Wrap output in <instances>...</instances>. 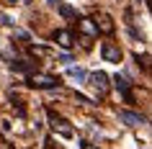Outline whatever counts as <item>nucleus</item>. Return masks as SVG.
<instances>
[{"instance_id": "f257e3e1", "label": "nucleus", "mask_w": 152, "mask_h": 149, "mask_svg": "<svg viewBox=\"0 0 152 149\" xmlns=\"http://www.w3.org/2000/svg\"><path fill=\"white\" fill-rule=\"evenodd\" d=\"M49 126H52V131H54V134L64 136V139H72V136H75V129H72L62 116H57L54 110H49Z\"/></svg>"}, {"instance_id": "f03ea898", "label": "nucleus", "mask_w": 152, "mask_h": 149, "mask_svg": "<svg viewBox=\"0 0 152 149\" xmlns=\"http://www.w3.org/2000/svg\"><path fill=\"white\" fill-rule=\"evenodd\" d=\"M28 82H31V87H39V90H54V87H59V80L52 77V75H39V72H31L28 75Z\"/></svg>"}, {"instance_id": "7ed1b4c3", "label": "nucleus", "mask_w": 152, "mask_h": 149, "mask_svg": "<svg viewBox=\"0 0 152 149\" xmlns=\"http://www.w3.org/2000/svg\"><path fill=\"white\" fill-rule=\"evenodd\" d=\"M77 31L85 33L83 47H90V41L98 39V28H96V21H93V18H77Z\"/></svg>"}, {"instance_id": "20e7f679", "label": "nucleus", "mask_w": 152, "mask_h": 149, "mask_svg": "<svg viewBox=\"0 0 152 149\" xmlns=\"http://www.w3.org/2000/svg\"><path fill=\"white\" fill-rule=\"evenodd\" d=\"M113 87L121 93V98H124V103H134V93H132V82H129L124 75H113Z\"/></svg>"}, {"instance_id": "39448f33", "label": "nucleus", "mask_w": 152, "mask_h": 149, "mask_svg": "<svg viewBox=\"0 0 152 149\" xmlns=\"http://www.w3.org/2000/svg\"><path fill=\"white\" fill-rule=\"evenodd\" d=\"M10 70L13 72H21V75H31V72H39V64L34 62V59H13L10 62Z\"/></svg>"}, {"instance_id": "423d86ee", "label": "nucleus", "mask_w": 152, "mask_h": 149, "mask_svg": "<svg viewBox=\"0 0 152 149\" xmlns=\"http://www.w3.org/2000/svg\"><path fill=\"white\" fill-rule=\"evenodd\" d=\"M101 57H103L106 62L119 64V62H121V49L116 47L113 41H103V47H101Z\"/></svg>"}, {"instance_id": "0eeeda50", "label": "nucleus", "mask_w": 152, "mask_h": 149, "mask_svg": "<svg viewBox=\"0 0 152 149\" xmlns=\"http://www.w3.org/2000/svg\"><path fill=\"white\" fill-rule=\"evenodd\" d=\"M90 85L98 90L101 98H106V93H108V75H106V72H93V75H90Z\"/></svg>"}, {"instance_id": "6e6552de", "label": "nucleus", "mask_w": 152, "mask_h": 149, "mask_svg": "<svg viewBox=\"0 0 152 149\" xmlns=\"http://www.w3.org/2000/svg\"><path fill=\"white\" fill-rule=\"evenodd\" d=\"M119 121H124L126 126H142L144 124V116H139V113H132V110H119Z\"/></svg>"}, {"instance_id": "1a4fd4ad", "label": "nucleus", "mask_w": 152, "mask_h": 149, "mask_svg": "<svg viewBox=\"0 0 152 149\" xmlns=\"http://www.w3.org/2000/svg\"><path fill=\"white\" fill-rule=\"evenodd\" d=\"M54 41H57L62 49H72V47H75V41H72V33H70V31H64V28L54 33Z\"/></svg>"}, {"instance_id": "9d476101", "label": "nucleus", "mask_w": 152, "mask_h": 149, "mask_svg": "<svg viewBox=\"0 0 152 149\" xmlns=\"http://www.w3.org/2000/svg\"><path fill=\"white\" fill-rule=\"evenodd\" d=\"M96 28H98V33H101V31H103V33H113L116 26H113V21L108 16H96Z\"/></svg>"}, {"instance_id": "9b49d317", "label": "nucleus", "mask_w": 152, "mask_h": 149, "mask_svg": "<svg viewBox=\"0 0 152 149\" xmlns=\"http://www.w3.org/2000/svg\"><path fill=\"white\" fill-rule=\"evenodd\" d=\"M67 75L75 77L77 82H85V80H88V72H85V70H80V67H70V64H67Z\"/></svg>"}, {"instance_id": "f8f14e48", "label": "nucleus", "mask_w": 152, "mask_h": 149, "mask_svg": "<svg viewBox=\"0 0 152 149\" xmlns=\"http://www.w3.org/2000/svg\"><path fill=\"white\" fill-rule=\"evenodd\" d=\"M57 8H59V13H62L64 18H77V10L70 8V5H62V3H57Z\"/></svg>"}, {"instance_id": "ddd939ff", "label": "nucleus", "mask_w": 152, "mask_h": 149, "mask_svg": "<svg viewBox=\"0 0 152 149\" xmlns=\"http://www.w3.org/2000/svg\"><path fill=\"white\" fill-rule=\"evenodd\" d=\"M57 62H62V64H72V54H59V57H57Z\"/></svg>"}, {"instance_id": "4468645a", "label": "nucleus", "mask_w": 152, "mask_h": 149, "mask_svg": "<svg viewBox=\"0 0 152 149\" xmlns=\"http://www.w3.org/2000/svg\"><path fill=\"white\" fill-rule=\"evenodd\" d=\"M0 26H13V21L8 16H0Z\"/></svg>"}, {"instance_id": "2eb2a0df", "label": "nucleus", "mask_w": 152, "mask_h": 149, "mask_svg": "<svg viewBox=\"0 0 152 149\" xmlns=\"http://www.w3.org/2000/svg\"><path fill=\"white\" fill-rule=\"evenodd\" d=\"M80 149H98V147H96V144H90V141H83V147H80Z\"/></svg>"}, {"instance_id": "dca6fc26", "label": "nucleus", "mask_w": 152, "mask_h": 149, "mask_svg": "<svg viewBox=\"0 0 152 149\" xmlns=\"http://www.w3.org/2000/svg\"><path fill=\"white\" fill-rule=\"evenodd\" d=\"M57 3H59V0H47V5H57Z\"/></svg>"}, {"instance_id": "f3484780", "label": "nucleus", "mask_w": 152, "mask_h": 149, "mask_svg": "<svg viewBox=\"0 0 152 149\" xmlns=\"http://www.w3.org/2000/svg\"><path fill=\"white\" fill-rule=\"evenodd\" d=\"M137 3H144V0H137Z\"/></svg>"}]
</instances>
